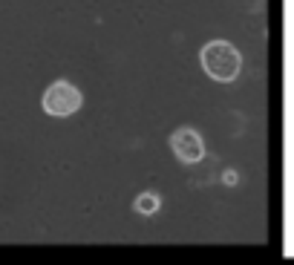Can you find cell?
I'll return each mask as SVG.
<instances>
[{
  "label": "cell",
  "mask_w": 294,
  "mask_h": 265,
  "mask_svg": "<svg viewBox=\"0 0 294 265\" xmlns=\"http://www.w3.org/2000/svg\"><path fill=\"white\" fill-rule=\"evenodd\" d=\"M199 61H202V69H205L208 78L219 84H231L236 81L240 75V66H243V58L236 52L234 44L228 41H208L199 52Z\"/></svg>",
  "instance_id": "cell-1"
},
{
  "label": "cell",
  "mask_w": 294,
  "mask_h": 265,
  "mask_svg": "<svg viewBox=\"0 0 294 265\" xmlns=\"http://www.w3.org/2000/svg\"><path fill=\"white\" fill-rule=\"evenodd\" d=\"M84 104V96L81 89L75 87L69 81H52L49 87L44 89V96H41V107H44L46 116L52 118H66V116H75V112L81 110Z\"/></svg>",
  "instance_id": "cell-2"
},
{
  "label": "cell",
  "mask_w": 294,
  "mask_h": 265,
  "mask_svg": "<svg viewBox=\"0 0 294 265\" xmlns=\"http://www.w3.org/2000/svg\"><path fill=\"white\" fill-rule=\"evenodd\" d=\"M170 150L182 164H199L205 159V144H202V139L193 127H179L170 136Z\"/></svg>",
  "instance_id": "cell-3"
},
{
  "label": "cell",
  "mask_w": 294,
  "mask_h": 265,
  "mask_svg": "<svg viewBox=\"0 0 294 265\" xmlns=\"http://www.w3.org/2000/svg\"><path fill=\"white\" fill-rule=\"evenodd\" d=\"M159 207H162V199L156 196V193H141V196H136V211H139V214L153 216Z\"/></svg>",
  "instance_id": "cell-4"
},
{
  "label": "cell",
  "mask_w": 294,
  "mask_h": 265,
  "mask_svg": "<svg viewBox=\"0 0 294 265\" xmlns=\"http://www.w3.org/2000/svg\"><path fill=\"white\" fill-rule=\"evenodd\" d=\"M222 182H225V184H236V173H234V170H225V173H222Z\"/></svg>",
  "instance_id": "cell-5"
}]
</instances>
